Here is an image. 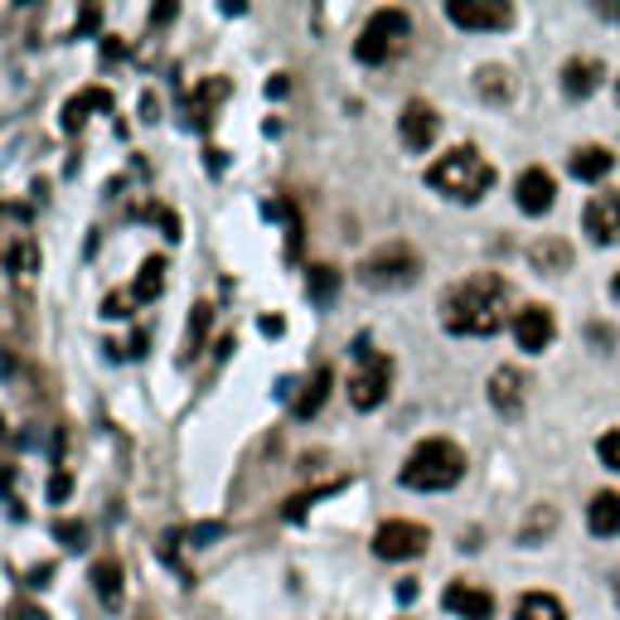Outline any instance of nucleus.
I'll return each instance as SVG.
<instances>
[{
    "mask_svg": "<svg viewBox=\"0 0 620 620\" xmlns=\"http://www.w3.org/2000/svg\"><path fill=\"white\" fill-rule=\"evenodd\" d=\"M441 325L465 339H490L504 325H514V292L504 276L475 272L441 296Z\"/></svg>",
    "mask_w": 620,
    "mask_h": 620,
    "instance_id": "nucleus-1",
    "label": "nucleus"
},
{
    "mask_svg": "<svg viewBox=\"0 0 620 620\" xmlns=\"http://www.w3.org/2000/svg\"><path fill=\"white\" fill-rule=\"evenodd\" d=\"M494 180H500L494 165L475 146H456V151L437 155V160L427 165V184L437 194H447L451 204H480L485 194L494 190Z\"/></svg>",
    "mask_w": 620,
    "mask_h": 620,
    "instance_id": "nucleus-2",
    "label": "nucleus"
},
{
    "mask_svg": "<svg viewBox=\"0 0 620 620\" xmlns=\"http://www.w3.org/2000/svg\"><path fill=\"white\" fill-rule=\"evenodd\" d=\"M465 475V451L456 441L447 437H427L417 451L408 456L398 480L408 485V490H422V494H441V490H456Z\"/></svg>",
    "mask_w": 620,
    "mask_h": 620,
    "instance_id": "nucleus-3",
    "label": "nucleus"
},
{
    "mask_svg": "<svg viewBox=\"0 0 620 620\" xmlns=\"http://www.w3.org/2000/svg\"><path fill=\"white\" fill-rule=\"evenodd\" d=\"M354 276L369 292H402V286H412L422 276V257L408 243H388V247H374L369 257H359Z\"/></svg>",
    "mask_w": 620,
    "mask_h": 620,
    "instance_id": "nucleus-4",
    "label": "nucleus"
},
{
    "mask_svg": "<svg viewBox=\"0 0 620 620\" xmlns=\"http://www.w3.org/2000/svg\"><path fill=\"white\" fill-rule=\"evenodd\" d=\"M412 39V15L398 5H384L369 15V25L359 29L354 39V59L359 64H388V59H398L402 49H408Z\"/></svg>",
    "mask_w": 620,
    "mask_h": 620,
    "instance_id": "nucleus-5",
    "label": "nucleus"
},
{
    "mask_svg": "<svg viewBox=\"0 0 620 620\" xmlns=\"http://www.w3.org/2000/svg\"><path fill=\"white\" fill-rule=\"evenodd\" d=\"M388 392H392V359L388 354L359 359L354 378H349V402H354L359 412H374L388 402Z\"/></svg>",
    "mask_w": 620,
    "mask_h": 620,
    "instance_id": "nucleus-6",
    "label": "nucleus"
},
{
    "mask_svg": "<svg viewBox=\"0 0 620 620\" xmlns=\"http://www.w3.org/2000/svg\"><path fill=\"white\" fill-rule=\"evenodd\" d=\"M427 547H431V533L412 519H388V524H378V533H374V553L384 557V563H408V557H422Z\"/></svg>",
    "mask_w": 620,
    "mask_h": 620,
    "instance_id": "nucleus-7",
    "label": "nucleus"
},
{
    "mask_svg": "<svg viewBox=\"0 0 620 620\" xmlns=\"http://www.w3.org/2000/svg\"><path fill=\"white\" fill-rule=\"evenodd\" d=\"M447 20L470 35H494V29H509L514 25V10L504 0H451Z\"/></svg>",
    "mask_w": 620,
    "mask_h": 620,
    "instance_id": "nucleus-8",
    "label": "nucleus"
},
{
    "mask_svg": "<svg viewBox=\"0 0 620 620\" xmlns=\"http://www.w3.org/2000/svg\"><path fill=\"white\" fill-rule=\"evenodd\" d=\"M582 233L596 247H616L620 243V190H602L592 204L582 209Z\"/></svg>",
    "mask_w": 620,
    "mask_h": 620,
    "instance_id": "nucleus-9",
    "label": "nucleus"
},
{
    "mask_svg": "<svg viewBox=\"0 0 620 620\" xmlns=\"http://www.w3.org/2000/svg\"><path fill=\"white\" fill-rule=\"evenodd\" d=\"M398 137H402V146L408 151H431L437 146V137H441V117H437V107L431 102H408L402 107V117H398Z\"/></svg>",
    "mask_w": 620,
    "mask_h": 620,
    "instance_id": "nucleus-10",
    "label": "nucleus"
},
{
    "mask_svg": "<svg viewBox=\"0 0 620 620\" xmlns=\"http://www.w3.org/2000/svg\"><path fill=\"white\" fill-rule=\"evenodd\" d=\"M553 335H557V320H553V310L547 306H519L514 310V339H519V349L524 354H543L547 345H553Z\"/></svg>",
    "mask_w": 620,
    "mask_h": 620,
    "instance_id": "nucleus-11",
    "label": "nucleus"
},
{
    "mask_svg": "<svg viewBox=\"0 0 620 620\" xmlns=\"http://www.w3.org/2000/svg\"><path fill=\"white\" fill-rule=\"evenodd\" d=\"M485 392H490V402H494L500 417H519L524 402H529V378H524L514 364H500L490 374V384H485Z\"/></svg>",
    "mask_w": 620,
    "mask_h": 620,
    "instance_id": "nucleus-12",
    "label": "nucleus"
},
{
    "mask_svg": "<svg viewBox=\"0 0 620 620\" xmlns=\"http://www.w3.org/2000/svg\"><path fill=\"white\" fill-rule=\"evenodd\" d=\"M514 199H519V209H524V214L543 219V214L557 204V184H553V175H547L543 165H529V170L519 175V184H514Z\"/></svg>",
    "mask_w": 620,
    "mask_h": 620,
    "instance_id": "nucleus-13",
    "label": "nucleus"
},
{
    "mask_svg": "<svg viewBox=\"0 0 620 620\" xmlns=\"http://www.w3.org/2000/svg\"><path fill=\"white\" fill-rule=\"evenodd\" d=\"M441 606L461 620H490L494 616V596L475 582H451L447 592H441Z\"/></svg>",
    "mask_w": 620,
    "mask_h": 620,
    "instance_id": "nucleus-14",
    "label": "nucleus"
},
{
    "mask_svg": "<svg viewBox=\"0 0 620 620\" xmlns=\"http://www.w3.org/2000/svg\"><path fill=\"white\" fill-rule=\"evenodd\" d=\"M602 78H606L602 59H567L563 64V92L567 98H592V92L602 88Z\"/></svg>",
    "mask_w": 620,
    "mask_h": 620,
    "instance_id": "nucleus-15",
    "label": "nucleus"
},
{
    "mask_svg": "<svg viewBox=\"0 0 620 620\" xmlns=\"http://www.w3.org/2000/svg\"><path fill=\"white\" fill-rule=\"evenodd\" d=\"M586 529H592L596 539H620V494L616 490L592 494V504H586Z\"/></svg>",
    "mask_w": 620,
    "mask_h": 620,
    "instance_id": "nucleus-16",
    "label": "nucleus"
},
{
    "mask_svg": "<svg viewBox=\"0 0 620 620\" xmlns=\"http://www.w3.org/2000/svg\"><path fill=\"white\" fill-rule=\"evenodd\" d=\"M529 267L533 272H543V276H557V272H567L572 267V247L563 243V237H539V243H529Z\"/></svg>",
    "mask_w": 620,
    "mask_h": 620,
    "instance_id": "nucleus-17",
    "label": "nucleus"
},
{
    "mask_svg": "<svg viewBox=\"0 0 620 620\" xmlns=\"http://www.w3.org/2000/svg\"><path fill=\"white\" fill-rule=\"evenodd\" d=\"M567 170H572L582 184H602L606 175L616 170V155L606 151V146H577V151H572V165H567Z\"/></svg>",
    "mask_w": 620,
    "mask_h": 620,
    "instance_id": "nucleus-18",
    "label": "nucleus"
},
{
    "mask_svg": "<svg viewBox=\"0 0 620 620\" xmlns=\"http://www.w3.org/2000/svg\"><path fill=\"white\" fill-rule=\"evenodd\" d=\"M557 524H563V519H557L553 504H547V500H543V504H533V509L524 514V524H519V543H524V547L547 543V539L557 533Z\"/></svg>",
    "mask_w": 620,
    "mask_h": 620,
    "instance_id": "nucleus-19",
    "label": "nucleus"
},
{
    "mask_svg": "<svg viewBox=\"0 0 620 620\" xmlns=\"http://www.w3.org/2000/svg\"><path fill=\"white\" fill-rule=\"evenodd\" d=\"M92 592H98V602L107 606V611L121 606V563L117 557H98V563H92Z\"/></svg>",
    "mask_w": 620,
    "mask_h": 620,
    "instance_id": "nucleus-20",
    "label": "nucleus"
},
{
    "mask_svg": "<svg viewBox=\"0 0 620 620\" xmlns=\"http://www.w3.org/2000/svg\"><path fill=\"white\" fill-rule=\"evenodd\" d=\"M514 620H567V606L553 592H524L514 602Z\"/></svg>",
    "mask_w": 620,
    "mask_h": 620,
    "instance_id": "nucleus-21",
    "label": "nucleus"
},
{
    "mask_svg": "<svg viewBox=\"0 0 620 620\" xmlns=\"http://www.w3.org/2000/svg\"><path fill=\"white\" fill-rule=\"evenodd\" d=\"M107 107H112V92H107V88L78 92V98H68V107H64V131H82L88 112H107Z\"/></svg>",
    "mask_w": 620,
    "mask_h": 620,
    "instance_id": "nucleus-22",
    "label": "nucleus"
},
{
    "mask_svg": "<svg viewBox=\"0 0 620 620\" xmlns=\"http://www.w3.org/2000/svg\"><path fill=\"white\" fill-rule=\"evenodd\" d=\"M127 292H131V301H137V306L155 301V296L165 292V257H146V262H141V272H137V282H131Z\"/></svg>",
    "mask_w": 620,
    "mask_h": 620,
    "instance_id": "nucleus-23",
    "label": "nucleus"
},
{
    "mask_svg": "<svg viewBox=\"0 0 620 620\" xmlns=\"http://www.w3.org/2000/svg\"><path fill=\"white\" fill-rule=\"evenodd\" d=\"M330 388H335V378H330V369H315V374L306 378V388L296 392V417H315V412L325 408Z\"/></svg>",
    "mask_w": 620,
    "mask_h": 620,
    "instance_id": "nucleus-24",
    "label": "nucleus"
},
{
    "mask_svg": "<svg viewBox=\"0 0 620 620\" xmlns=\"http://www.w3.org/2000/svg\"><path fill=\"white\" fill-rule=\"evenodd\" d=\"M209 320H214V306L209 301H194L190 310V335H184V349H180V364H194L204 349V339H209Z\"/></svg>",
    "mask_w": 620,
    "mask_h": 620,
    "instance_id": "nucleus-25",
    "label": "nucleus"
},
{
    "mask_svg": "<svg viewBox=\"0 0 620 620\" xmlns=\"http://www.w3.org/2000/svg\"><path fill=\"white\" fill-rule=\"evenodd\" d=\"M5 272H10V276H35V272H39V247H35V237H15V243L5 247Z\"/></svg>",
    "mask_w": 620,
    "mask_h": 620,
    "instance_id": "nucleus-26",
    "label": "nucleus"
},
{
    "mask_svg": "<svg viewBox=\"0 0 620 620\" xmlns=\"http://www.w3.org/2000/svg\"><path fill=\"white\" fill-rule=\"evenodd\" d=\"M335 292H339V272H335V267H310V301L325 306V301H335Z\"/></svg>",
    "mask_w": 620,
    "mask_h": 620,
    "instance_id": "nucleus-27",
    "label": "nucleus"
},
{
    "mask_svg": "<svg viewBox=\"0 0 620 620\" xmlns=\"http://www.w3.org/2000/svg\"><path fill=\"white\" fill-rule=\"evenodd\" d=\"M480 92H485L490 102H509L514 82H509V74H504V68H480Z\"/></svg>",
    "mask_w": 620,
    "mask_h": 620,
    "instance_id": "nucleus-28",
    "label": "nucleus"
},
{
    "mask_svg": "<svg viewBox=\"0 0 620 620\" xmlns=\"http://www.w3.org/2000/svg\"><path fill=\"white\" fill-rule=\"evenodd\" d=\"M596 456H602V465H611V470L620 475V431H606V437L596 441Z\"/></svg>",
    "mask_w": 620,
    "mask_h": 620,
    "instance_id": "nucleus-29",
    "label": "nucleus"
},
{
    "mask_svg": "<svg viewBox=\"0 0 620 620\" xmlns=\"http://www.w3.org/2000/svg\"><path fill=\"white\" fill-rule=\"evenodd\" d=\"M54 533H59V543H68V547H82V539H88V529H82L78 519H64V524H54Z\"/></svg>",
    "mask_w": 620,
    "mask_h": 620,
    "instance_id": "nucleus-30",
    "label": "nucleus"
},
{
    "mask_svg": "<svg viewBox=\"0 0 620 620\" xmlns=\"http://www.w3.org/2000/svg\"><path fill=\"white\" fill-rule=\"evenodd\" d=\"M68 490H74V475L59 470L54 480H49V500H54V504H59V500H68Z\"/></svg>",
    "mask_w": 620,
    "mask_h": 620,
    "instance_id": "nucleus-31",
    "label": "nucleus"
},
{
    "mask_svg": "<svg viewBox=\"0 0 620 620\" xmlns=\"http://www.w3.org/2000/svg\"><path fill=\"white\" fill-rule=\"evenodd\" d=\"M5 620H49L44 611H39V606H29V602H15L10 606V616Z\"/></svg>",
    "mask_w": 620,
    "mask_h": 620,
    "instance_id": "nucleus-32",
    "label": "nucleus"
},
{
    "mask_svg": "<svg viewBox=\"0 0 620 620\" xmlns=\"http://www.w3.org/2000/svg\"><path fill=\"white\" fill-rule=\"evenodd\" d=\"M98 20H102V15H98V10H92V5H88V10H82V20H78V35H88V29H92V25H98Z\"/></svg>",
    "mask_w": 620,
    "mask_h": 620,
    "instance_id": "nucleus-33",
    "label": "nucleus"
},
{
    "mask_svg": "<svg viewBox=\"0 0 620 620\" xmlns=\"http://www.w3.org/2000/svg\"><path fill=\"white\" fill-rule=\"evenodd\" d=\"M151 20H155V25H165V20H175V5H155V15H151Z\"/></svg>",
    "mask_w": 620,
    "mask_h": 620,
    "instance_id": "nucleus-34",
    "label": "nucleus"
},
{
    "mask_svg": "<svg viewBox=\"0 0 620 620\" xmlns=\"http://www.w3.org/2000/svg\"><path fill=\"white\" fill-rule=\"evenodd\" d=\"M267 92H272V98H282V92H286V74H276L272 82H267Z\"/></svg>",
    "mask_w": 620,
    "mask_h": 620,
    "instance_id": "nucleus-35",
    "label": "nucleus"
},
{
    "mask_svg": "<svg viewBox=\"0 0 620 620\" xmlns=\"http://www.w3.org/2000/svg\"><path fill=\"white\" fill-rule=\"evenodd\" d=\"M611 296H616V301H620V272H616V282H611Z\"/></svg>",
    "mask_w": 620,
    "mask_h": 620,
    "instance_id": "nucleus-36",
    "label": "nucleus"
},
{
    "mask_svg": "<svg viewBox=\"0 0 620 620\" xmlns=\"http://www.w3.org/2000/svg\"><path fill=\"white\" fill-rule=\"evenodd\" d=\"M616 602H620V567H616Z\"/></svg>",
    "mask_w": 620,
    "mask_h": 620,
    "instance_id": "nucleus-37",
    "label": "nucleus"
},
{
    "mask_svg": "<svg viewBox=\"0 0 620 620\" xmlns=\"http://www.w3.org/2000/svg\"><path fill=\"white\" fill-rule=\"evenodd\" d=\"M616 98H620V78H616Z\"/></svg>",
    "mask_w": 620,
    "mask_h": 620,
    "instance_id": "nucleus-38",
    "label": "nucleus"
}]
</instances>
